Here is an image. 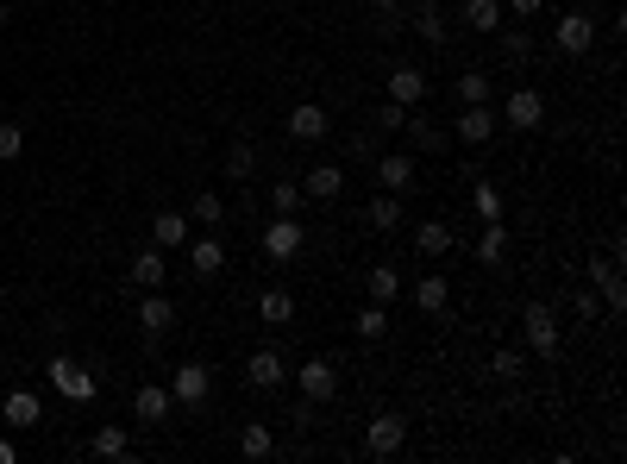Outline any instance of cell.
<instances>
[{
    "mask_svg": "<svg viewBox=\"0 0 627 464\" xmlns=\"http://www.w3.org/2000/svg\"><path fill=\"white\" fill-rule=\"evenodd\" d=\"M446 301H452V283L439 270H427L421 283H414V308H421V314H446Z\"/></svg>",
    "mask_w": 627,
    "mask_h": 464,
    "instance_id": "23",
    "label": "cell"
},
{
    "mask_svg": "<svg viewBox=\"0 0 627 464\" xmlns=\"http://www.w3.org/2000/svg\"><path fill=\"white\" fill-rule=\"evenodd\" d=\"M464 26L471 32H502V0H464Z\"/></svg>",
    "mask_w": 627,
    "mask_h": 464,
    "instance_id": "29",
    "label": "cell"
},
{
    "mask_svg": "<svg viewBox=\"0 0 627 464\" xmlns=\"http://www.w3.org/2000/svg\"><path fill=\"white\" fill-rule=\"evenodd\" d=\"M0 427H7V421H0Z\"/></svg>",
    "mask_w": 627,
    "mask_h": 464,
    "instance_id": "48",
    "label": "cell"
},
{
    "mask_svg": "<svg viewBox=\"0 0 627 464\" xmlns=\"http://www.w3.org/2000/svg\"><path fill=\"white\" fill-rule=\"evenodd\" d=\"M352 333L358 339H383L389 333V308H383V301H364V308L352 314Z\"/></svg>",
    "mask_w": 627,
    "mask_h": 464,
    "instance_id": "30",
    "label": "cell"
},
{
    "mask_svg": "<svg viewBox=\"0 0 627 464\" xmlns=\"http://www.w3.org/2000/svg\"><path fill=\"white\" fill-rule=\"evenodd\" d=\"M502 57H508V63H527V57H533V38H527V32H502Z\"/></svg>",
    "mask_w": 627,
    "mask_h": 464,
    "instance_id": "41",
    "label": "cell"
},
{
    "mask_svg": "<svg viewBox=\"0 0 627 464\" xmlns=\"http://www.w3.org/2000/svg\"><path fill=\"white\" fill-rule=\"evenodd\" d=\"M170 396H176L182 408H201L207 396H214V370H207L201 358H189V364H176V377H170Z\"/></svg>",
    "mask_w": 627,
    "mask_h": 464,
    "instance_id": "5",
    "label": "cell"
},
{
    "mask_svg": "<svg viewBox=\"0 0 627 464\" xmlns=\"http://www.w3.org/2000/svg\"><path fill=\"white\" fill-rule=\"evenodd\" d=\"M458 101H464V107L490 101V76H483V69H464V76H458Z\"/></svg>",
    "mask_w": 627,
    "mask_h": 464,
    "instance_id": "34",
    "label": "cell"
},
{
    "mask_svg": "<svg viewBox=\"0 0 627 464\" xmlns=\"http://www.w3.org/2000/svg\"><path fill=\"white\" fill-rule=\"evenodd\" d=\"M270 452H276V433L264 421H245L239 427V458H270Z\"/></svg>",
    "mask_w": 627,
    "mask_h": 464,
    "instance_id": "27",
    "label": "cell"
},
{
    "mask_svg": "<svg viewBox=\"0 0 627 464\" xmlns=\"http://www.w3.org/2000/svg\"><path fill=\"white\" fill-rule=\"evenodd\" d=\"M295 383H301V396H308V402H333L339 396V370L327 358H308V364L295 370Z\"/></svg>",
    "mask_w": 627,
    "mask_h": 464,
    "instance_id": "10",
    "label": "cell"
},
{
    "mask_svg": "<svg viewBox=\"0 0 627 464\" xmlns=\"http://www.w3.org/2000/svg\"><path fill=\"white\" fill-rule=\"evenodd\" d=\"M552 44H559L565 57H590V44H596V19L577 7V13H559V26H552Z\"/></svg>",
    "mask_w": 627,
    "mask_h": 464,
    "instance_id": "7",
    "label": "cell"
},
{
    "mask_svg": "<svg viewBox=\"0 0 627 464\" xmlns=\"http://www.w3.org/2000/svg\"><path fill=\"white\" fill-rule=\"evenodd\" d=\"M521 370H527V358H521V352H508V345H502V352H490V377H496V383H515Z\"/></svg>",
    "mask_w": 627,
    "mask_h": 464,
    "instance_id": "35",
    "label": "cell"
},
{
    "mask_svg": "<svg viewBox=\"0 0 627 464\" xmlns=\"http://www.w3.org/2000/svg\"><path fill=\"white\" fill-rule=\"evenodd\" d=\"M402 132L414 138V151H446V132H439V126H427V120H414V113L402 120Z\"/></svg>",
    "mask_w": 627,
    "mask_h": 464,
    "instance_id": "33",
    "label": "cell"
},
{
    "mask_svg": "<svg viewBox=\"0 0 627 464\" xmlns=\"http://www.w3.org/2000/svg\"><path fill=\"white\" fill-rule=\"evenodd\" d=\"M502 120L508 126H515V132H540L546 126V95H540V88H508V101H502Z\"/></svg>",
    "mask_w": 627,
    "mask_h": 464,
    "instance_id": "3",
    "label": "cell"
},
{
    "mask_svg": "<svg viewBox=\"0 0 627 464\" xmlns=\"http://www.w3.org/2000/svg\"><path fill=\"white\" fill-rule=\"evenodd\" d=\"M333 132V113L320 101H295L289 107V138H301V145H320V138Z\"/></svg>",
    "mask_w": 627,
    "mask_h": 464,
    "instance_id": "8",
    "label": "cell"
},
{
    "mask_svg": "<svg viewBox=\"0 0 627 464\" xmlns=\"http://www.w3.org/2000/svg\"><path fill=\"white\" fill-rule=\"evenodd\" d=\"M7 19H13V13H7V0H0V26H7Z\"/></svg>",
    "mask_w": 627,
    "mask_h": 464,
    "instance_id": "47",
    "label": "cell"
},
{
    "mask_svg": "<svg viewBox=\"0 0 627 464\" xmlns=\"http://www.w3.org/2000/svg\"><path fill=\"white\" fill-rule=\"evenodd\" d=\"M414 251H421V258H446L452 251V226L446 220H421L414 226Z\"/></svg>",
    "mask_w": 627,
    "mask_h": 464,
    "instance_id": "24",
    "label": "cell"
},
{
    "mask_svg": "<svg viewBox=\"0 0 627 464\" xmlns=\"http://www.w3.org/2000/svg\"><path fill=\"white\" fill-rule=\"evenodd\" d=\"M389 101H396V107H421L427 101V76L414 63H396V69H389Z\"/></svg>",
    "mask_w": 627,
    "mask_h": 464,
    "instance_id": "13",
    "label": "cell"
},
{
    "mask_svg": "<svg viewBox=\"0 0 627 464\" xmlns=\"http://www.w3.org/2000/svg\"><path fill=\"white\" fill-rule=\"evenodd\" d=\"M151 245H164V251H182V245H189V214H176V207H164V214H151Z\"/></svg>",
    "mask_w": 627,
    "mask_h": 464,
    "instance_id": "16",
    "label": "cell"
},
{
    "mask_svg": "<svg viewBox=\"0 0 627 464\" xmlns=\"http://www.w3.org/2000/svg\"><path fill=\"white\" fill-rule=\"evenodd\" d=\"M251 170H258V151H251V145H245V138H239V145H232V151H226V176H232V182H245Z\"/></svg>",
    "mask_w": 627,
    "mask_h": 464,
    "instance_id": "36",
    "label": "cell"
},
{
    "mask_svg": "<svg viewBox=\"0 0 627 464\" xmlns=\"http://www.w3.org/2000/svg\"><path fill=\"white\" fill-rule=\"evenodd\" d=\"M189 214H195L201 226H220V220H226V201H220V195H195V207H189Z\"/></svg>",
    "mask_w": 627,
    "mask_h": 464,
    "instance_id": "40",
    "label": "cell"
},
{
    "mask_svg": "<svg viewBox=\"0 0 627 464\" xmlns=\"http://www.w3.org/2000/svg\"><path fill=\"white\" fill-rule=\"evenodd\" d=\"M258 314L270 320V327H289V320H295V295H289L283 283H270V289L258 295Z\"/></svg>",
    "mask_w": 627,
    "mask_h": 464,
    "instance_id": "25",
    "label": "cell"
},
{
    "mask_svg": "<svg viewBox=\"0 0 627 464\" xmlns=\"http://www.w3.org/2000/svg\"><path fill=\"white\" fill-rule=\"evenodd\" d=\"M521 327H527V352L533 358H559V314H552L546 301H533V308L521 314Z\"/></svg>",
    "mask_w": 627,
    "mask_h": 464,
    "instance_id": "4",
    "label": "cell"
},
{
    "mask_svg": "<svg viewBox=\"0 0 627 464\" xmlns=\"http://www.w3.org/2000/svg\"><path fill=\"white\" fill-rule=\"evenodd\" d=\"M477 264H483V270H502V264H508V226H502V220H483Z\"/></svg>",
    "mask_w": 627,
    "mask_h": 464,
    "instance_id": "19",
    "label": "cell"
},
{
    "mask_svg": "<svg viewBox=\"0 0 627 464\" xmlns=\"http://www.w3.org/2000/svg\"><path fill=\"white\" fill-rule=\"evenodd\" d=\"M301 201H308V189H301L295 176H283V182L270 189V207H276V214H301Z\"/></svg>",
    "mask_w": 627,
    "mask_h": 464,
    "instance_id": "32",
    "label": "cell"
},
{
    "mask_svg": "<svg viewBox=\"0 0 627 464\" xmlns=\"http://www.w3.org/2000/svg\"><path fill=\"white\" fill-rule=\"evenodd\" d=\"M540 7H546V0H508V13H515V19H533Z\"/></svg>",
    "mask_w": 627,
    "mask_h": 464,
    "instance_id": "44",
    "label": "cell"
},
{
    "mask_svg": "<svg viewBox=\"0 0 627 464\" xmlns=\"http://www.w3.org/2000/svg\"><path fill=\"white\" fill-rule=\"evenodd\" d=\"M402 439H408V421H402L396 408H383L377 421L364 427V452H370V458H396V452H402Z\"/></svg>",
    "mask_w": 627,
    "mask_h": 464,
    "instance_id": "6",
    "label": "cell"
},
{
    "mask_svg": "<svg viewBox=\"0 0 627 464\" xmlns=\"http://www.w3.org/2000/svg\"><path fill=\"white\" fill-rule=\"evenodd\" d=\"M301 189H308V201H339V195H345V170H339V164H308Z\"/></svg>",
    "mask_w": 627,
    "mask_h": 464,
    "instance_id": "14",
    "label": "cell"
},
{
    "mask_svg": "<svg viewBox=\"0 0 627 464\" xmlns=\"http://www.w3.org/2000/svg\"><path fill=\"white\" fill-rule=\"evenodd\" d=\"M245 383H251V389H283V383H289L283 352H276V345H258V352H251V364H245Z\"/></svg>",
    "mask_w": 627,
    "mask_h": 464,
    "instance_id": "9",
    "label": "cell"
},
{
    "mask_svg": "<svg viewBox=\"0 0 627 464\" xmlns=\"http://www.w3.org/2000/svg\"><path fill=\"white\" fill-rule=\"evenodd\" d=\"M189 270L201 276V283H214V276L226 270V245H220V239H195V245H189Z\"/></svg>",
    "mask_w": 627,
    "mask_h": 464,
    "instance_id": "22",
    "label": "cell"
},
{
    "mask_svg": "<svg viewBox=\"0 0 627 464\" xmlns=\"http://www.w3.org/2000/svg\"><path fill=\"white\" fill-rule=\"evenodd\" d=\"M364 289H370V301H383V308H396V295H402V270L396 264H377L364 276Z\"/></svg>",
    "mask_w": 627,
    "mask_h": 464,
    "instance_id": "26",
    "label": "cell"
},
{
    "mask_svg": "<svg viewBox=\"0 0 627 464\" xmlns=\"http://www.w3.org/2000/svg\"><path fill=\"white\" fill-rule=\"evenodd\" d=\"M364 220L377 226V232H396V226H402V195H389V189H383L377 201L364 207Z\"/></svg>",
    "mask_w": 627,
    "mask_h": 464,
    "instance_id": "28",
    "label": "cell"
},
{
    "mask_svg": "<svg viewBox=\"0 0 627 464\" xmlns=\"http://www.w3.org/2000/svg\"><path fill=\"white\" fill-rule=\"evenodd\" d=\"M471 207H477L483 220H502V189H496V182H477V189H471Z\"/></svg>",
    "mask_w": 627,
    "mask_h": 464,
    "instance_id": "37",
    "label": "cell"
},
{
    "mask_svg": "<svg viewBox=\"0 0 627 464\" xmlns=\"http://www.w3.org/2000/svg\"><path fill=\"white\" fill-rule=\"evenodd\" d=\"M496 126H502V113H496L490 101H477V107H464V113H458V138H464V145H490Z\"/></svg>",
    "mask_w": 627,
    "mask_h": 464,
    "instance_id": "11",
    "label": "cell"
},
{
    "mask_svg": "<svg viewBox=\"0 0 627 464\" xmlns=\"http://www.w3.org/2000/svg\"><path fill=\"white\" fill-rule=\"evenodd\" d=\"M19 151H26V126H19V120H0V164H13Z\"/></svg>",
    "mask_w": 627,
    "mask_h": 464,
    "instance_id": "38",
    "label": "cell"
},
{
    "mask_svg": "<svg viewBox=\"0 0 627 464\" xmlns=\"http://www.w3.org/2000/svg\"><path fill=\"white\" fill-rule=\"evenodd\" d=\"M377 182H383L389 195H408V189H414V157H408V151L377 157Z\"/></svg>",
    "mask_w": 627,
    "mask_h": 464,
    "instance_id": "15",
    "label": "cell"
},
{
    "mask_svg": "<svg viewBox=\"0 0 627 464\" xmlns=\"http://www.w3.org/2000/svg\"><path fill=\"white\" fill-rule=\"evenodd\" d=\"M414 107H396V101H383V113H377V126H389V132H402V120H408Z\"/></svg>",
    "mask_w": 627,
    "mask_h": 464,
    "instance_id": "43",
    "label": "cell"
},
{
    "mask_svg": "<svg viewBox=\"0 0 627 464\" xmlns=\"http://www.w3.org/2000/svg\"><path fill=\"white\" fill-rule=\"evenodd\" d=\"M590 283L602 289V314H621L627 308V283H621L615 264H590Z\"/></svg>",
    "mask_w": 627,
    "mask_h": 464,
    "instance_id": "20",
    "label": "cell"
},
{
    "mask_svg": "<svg viewBox=\"0 0 627 464\" xmlns=\"http://www.w3.org/2000/svg\"><path fill=\"white\" fill-rule=\"evenodd\" d=\"M0 421H7V427H38L44 408H38L32 389H7V402H0Z\"/></svg>",
    "mask_w": 627,
    "mask_h": 464,
    "instance_id": "18",
    "label": "cell"
},
{
    "mask_svg": "<svg viewBox=\"0 0 627 464\" xmlns=\"http://www.w3.org/2000/svg\"><path fill=\"white\" fill-rule=\"evenodd\" d=\"M170 320H176L170 295H157V289H145V295H138V327H145V333H170Z\"/></svg>",
    "mask_w": 627,
    "mask_h": 464,
    "instance_id": "21",
    "label": "cell"
},
{
    "mask_svg": "<svg viewBox=\"0 0 627 464\" xmlns=\"http://www.w3.org/2000/svg\"><path fill=\"white\" fill-rule=\"evenodd\" d=\"M164 276H170L164 245H145V251L132 258V289H164Z\"/></svg>",
    "mask_w": 627,
    "mask_h": 464,
    "instance_id": "17",
    "label": "cell"
},
{
    "mask_svg": "<svg viewBox=\"0 0 627 464\" xmlns=\"http://www.w3.org/2000/svg\"><path fill=\"white\" fill-rule=\"evenodd\" d=\"M0 464H19V446H13L7 433H0Z\"/></svg>",
    "mask_w": 627,
    "mask_h": 464,
    "instance_id": "45",
    "label": "cell"
},
{
    "mask_svg": "<svg viewBox=\"0 0 627 464\" xmlns=\"http://www.w3.org/2000/svg\"><path fill=\"white\" fill-rule=\"evenodd\" d=\"M571 314H577V320H602V295H590V289L571 295Z\"/></svg>",
    "mask_w": 627,
    "mask_h": 464,
    "instance_id": "42",
    "label": "cell"
},
{
    "mask_svg": "<svg viewBox=\"0 0 627 464\" xmlns=\"http://www.w3.org/2000/svg\"><path fill=\"white\" fill-rule=\"evenodd\" d=\"M301 245H308V226H301L295 214H276V220L264 226V258H270V264H295Z\"/></svg>",
    "mask_w": 627,
    "mask_h": 464,
    "instance_id": "2",
    "label": "cell"
},
{
    "mask_svg": "<svg viewBox=\"0 0 627 464\" xmlns=\"http://www.w3.org/2000/svg\"><path fill=\"white\" fill-rule=\"evenodd\" d=\"M88 452H95V458H126L132 439H126V427H101L95 439H88Z\"/></svg>",
    "mask_w": 627,
    "mask_h": 464,
    "instance_id": "31",
    "label": "cell"
},
{
    "mask_svg": "<svg viewBox=\"0 0 627 464\" xmlns=\"http://www.w3.org/2000/svg\"><path fill=\"white\" fill-rule=\"evenodd\" d=\"M170 408H176V396H170L164 383H138V389H132V414H138V421H145V427L170 421Z\"/></svg>",
    "mask_w": 627,
    "mask_h": 464,
    "instance_id": "12",
    "label": "cell"
},
{
    "mask_svg": "<svg viewBox=\"0 0 627 464\" xmlns=\"http://www.w3.org/2000/svg\"><path fill=\"white\" fill-rule=\"evenodd\" d=\"M414 32H421V38H427V44H439V51H446V38H452V32H446V19H439V13H433V7H427V13H421V19H414Z\"/></svg>",
    "mask_w": 627,
    "mask_h": 464,
    "instance_id": "39",
    "label": "cell"
},
{
    "mask_svg": "<svg viewBox=\"0 0 627 464\" xmlns=\"http://www.w3.org/2000/svg\"><path fill=\"white\" fill-rule=\"evenodd\" d=\"M44 377H51V389L69 396V402H95V389H101V377L88 364H76V358H51V364H44Z\"/></svg>",
    "mask_w": 627,
    "mask_h": 464,
    "instance_id": "1",
    "label": "cell"
},
{
    "mask_svg": "<svg viewBox=\"0 0 627 464\" xmlns=\"http://www.w3.org/2000/svg\"><path fill=\"white\" fill-rule=\"evenodd\" d=\"M370 7H377V13H396V7H402V0H370Z\"/></svg>",
    "mask_w": 627,
    "mask_h": 464,
    "instance_id": "46",
    "label": "cell"
}]
</instances>
